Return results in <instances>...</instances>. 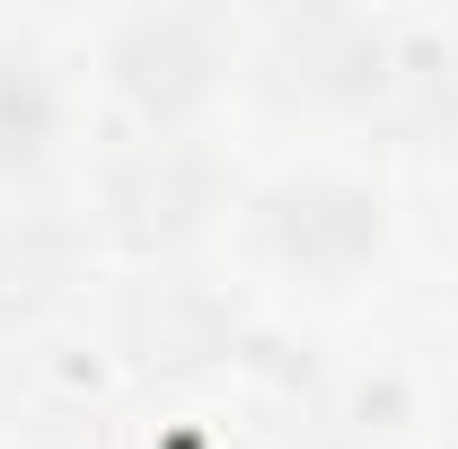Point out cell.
Listing matches in <instances>:
<instances>
[{"label": "cell", "instance_id": "2", "mask_svg": "<svg viewBox=\"0 0 458 449\" xmlns=\"http://www.w3.org/2000/svg\"><path fill=\"white\" fill-rule=\"evenodd\" d=\"M256 229H265V256L291 265V274H309V282H352L379 256V203L361 185H344V176H291V185H274Z\"/></svg>", "mask_w": 458, "mask_h": 449}, {"label": "cell", "instance_id": "4", "mask_svg": "<svg viewBox=\"0 0 458 449\" xmlns=\"http://www.w3.org/2000/svg\"><path fill=\"white\" fill-rule=\"evenodd\" d=\"M176 45H194V18H132V27H123V45H114L123 89H132L150 114H176L185 97H203V89H212V62H185Z\"/></svg>", "mask_w": 458, "mask_h": 449}, {"label": "cell", "instance_id": "5", "mask_svg": "<svg viewBox=\"0 0 458 449\" xmlns=\"http://www.w3.org/2000/svg\"><path fill=\"white\" fill-rule=\"evenodd\" d=\"M45 132H54V89H45L27 62H0V168L36 159Z\"/></svg>", "mask_w": 458, "mask_h": 449}, {"label": "cell", "instance_id": "1", "mask_svg": "<svg viewBox=\"0 0 458 449\" xmlns=\"http://www.w3.org/2000/svg\"><path fill=\"white\" fill-rule=\"evenodd\" d=\"M221 203L229 176L194 141H141V150L106 159V176H98V229L132 256H168L185 238H203L221 221Z\"/></svg>", "mask_w": 458, "mask_h": 449}, {"label": "cell", "instance_id": "3", "mask_svg": "<svg viewBox=\"0 0 458 449\" xmlns=\"http://www.w3.org/2000/svg\"><path fill=\"white\" fill-rule=\"evenodd\" d=\"M89 238L54 212H0V326H36L71 300Z\"/></svg>", "mask_w": 458, "mask_h": 449}]
</instances>
